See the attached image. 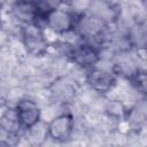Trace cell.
<instances>
[{
    "mask_svg": "<svg viewBox=\"0 0 147 147\" xmlns=\"http://www.w3.org/2000/svg\"><path fill=\"white\" fill-rule=\"evenodd\" d=\"M90 83L93 85L95 90L99 91H106L113 84V78L108 72L102 71V70H93L90 74Z\"/></svg>",
    "mask_w": 147,
    "mask_h": 147,
    "instance_id": "obj_5",
    "label": "cell"
},
{
    "mask_svg": "<svg viewBox=\"0 0 147 147\" xmlns=\"http://www.w3.org/2000/svg\"><path fill=\"white\" fill-rule=\"evenodd\" d=\"M71 56H72V61H75L80 65L93 64L98 60L96 51L90 45H82L80 47L74 49Z\"/></svg>",
    "mask_w": 147,
    "mask_h": 147,
    "instance_id": "obj_4",
    "label": "cell"
},
{
    "mask_svg": "<svg viewBox=\"0 0 147 147\" xmlns=\"http://www.w3.org/2000/svg\"><path fill=\"white\" fill-rule=\"evenodd\" d=\"M72 130V118L69 115H62L55 118L49 125V133L56 140L67 139Z\"/></svg>",
    "mask_w": 147,
    "mask_h": 147,
    "instance_id": "obj_2",
    "label": "cell"
},
{
    "mask_svg": "<svg viewBox=\"0 0 147 147\" xmlns=\"http://www.w3.org/2000/svg\"><path fill=\"white\" fill-rule=\"evenodd\" d=\"M24 40L25 45L30 52L37 49H42L45 46V38L41 30L36 25H28L24 30Z\"/></svg>",
    "mask_w": 147,
    "mask_h": 147,
    "instance_id": "obj_3",
    "label": "cell"
},
{
    "mask_svg": "<svg viewBox=\"0 0 147 147\" xmlns=\"http://www.w3.org/2000/svg\"><path fill=\"white\" fill-rule=\"evenodd\" d=\"M16 114L21 126L23 127H32L40 117V109L31 100H22L16 107Z\"/></svg>",
    "mask_w": 147,
    "mask_h": 147,
    "instance_id": "obj_1",
    "label": "cell"
}]
</instances>
